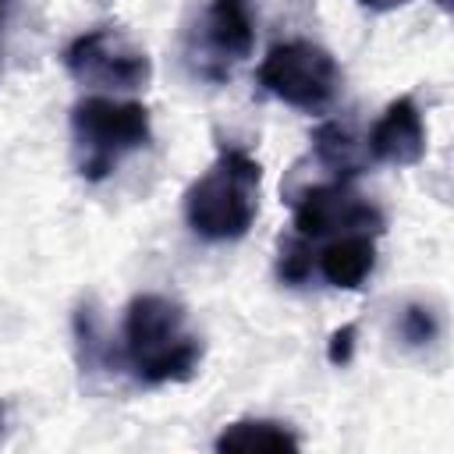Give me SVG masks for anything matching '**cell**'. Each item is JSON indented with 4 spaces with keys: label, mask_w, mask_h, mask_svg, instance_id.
Masks as SVG:
<instances>
[{
    "label": "cell",
    "mask_w": 454,
    "mask_h": 454,
    "mask_svg": "<svg viewBox=\"0 0 454 454\" xmlns=\"http://www.w3.org/2000/svg\"><path fill=\"white\" fill-rule=\"evenodd\" d=\"M117 362L142 387L184 383L202 362V337L192 330L177 298L142 291L124 305Z\"/></svg>",
    "instance_id": "6da1fadb"
},
{
    "label": "cell",
    "mask_w": 454,
    "mask_h": 454,
    "mask_svg": "<svg viewBox=\"0 0 454 454\" xmlns=\"http://www.w3.org/2000/svg\"><path fill=\"white\" fill-rule=\"evenodd\" d=\"M259 160L241 145H220L216 160L184 192V223L213 245L245 238L259 216Z\"/></svg>",
    "instance_id": "7a4b0ae2"
},
{
    "label": "cell",
    "mask_w": 454,
    "mask_h": 454,
    "mask_svg": "<svg viewBox=\"0 0 454 454\" xmlns=\"http://www.w3.org/2000/svg\"><path fill=\"white\" fill-rule=\"evenodd\" d=\"M153 138V121L145 103L114 99V96H85L71 106V153L74 170L99 184L106 181L124 156L145 149Z\"/></svg>",
    "instance_id": "3957f363"
},
{
    "label": "cell",
    "mask_w": 454,
    "mask_h": 454,
    "mask_svg": "<svg viewBox=\"0 0 454 454\" xmlns=\"http://www.w3.org/2000/svg\"><path fill=\"white\" fill-rule=\"evenodd\" d=\"M255 78L273 99H280L294 110H305V114H319L337 99L344 74H340L333 53L323 50L319 43L287 39V43H277L266 50Z\"/></svg>",
    "instance_id": "277c9868"
},
{
    "label": "cell",
    "mask_w": 454,
    "mask_h": 454,
    "mask_svg": "<svg viewBox=\"0 0 454 454\" xmlns=\"http://www.w3.org/2000/svg\"><path fill=\"white\" fill-rule=\"evenodd\" d=\"M294 234L309 245H323L340 234H383V209L365 199L348 177L305 184L291 195Z\"/></svg>",
    "instance_id": "5b68a950"
},
{
    "label": "cell",
    "mask_w": 454,
    "mask_h": 454,
    "mask_svg": "<svg viewBox=\"0 0 454 454\" xmlns=\"http://www.w3.org/2000/svg\"><path fill=\"white\" fill-rule=\"evenodd\" d=\"M64 71L78 85L92 89H145L153 78V60L149 53L121 28L114 25H96L82 35H74L64 53Z\"/></svg>",
    "instance_id": "8992f818"
},
{
    "label": "cell",
    "mask_w": 454,
    "mask_h": 454,
    "mask_svg": "<svg viewBox=\"0 0 454 454\" xmlns=\"http://www.w3.org/2000/svg\"><path fill=\"white\" fill-rule=\"evenodd\" d=\"M365 153L376 163L390 167H415L426 156V121L415 96H397L376 117L365 138Z\"/></svg>",
    "instance_id": "52a82bcc"
},
{
    "label": "cell",
    "mask_w": 454,
    "mask_h": 454,
    "mask_svg": "<svg viewBox=\"0 0 454 454\" xmlns=\"http://www.w3.org/2000/svg\"><path fill=\"white\" fill-rule=\"evenodd\" d=\"M376 238L380 234H340L312 248V270L340 291H358L376 270Z\"/></svg>",
    "instance_id": "ba28073f"
},
{
    "label": "cell",
    "mask_w": 454,
    "mask_h": 454,
    "mask_svg": "<svg viewBox=\"0 0 454 454\" xmlns=\"http://www.w3.org/2000/svg\"><path fill=\"white\" fill-rule=\"evenodd\" d=\"M312 153L319 160L323 170H330V177H348L355 181V174H362L365 156L358 149V138L348 124L340 121H323L312 131Z\"/></svg>",
    "instance_id": "9c48e42d"
},
{
    "label": "cell",
    "mask_w": 454,
    "mask_h": 454,
    "mask_svg": "<svg viewBox=\"0 0 454 454\" xmlns=\"http://www.w3.org/2000/svg\"><path fill=\"white\" fill-rule=\"evenodd\" d=\"M216 450H298L301 440L273 419H238L227 422L213 443Z\"/></svg>",
    "instance_id": "30bf717a"
},
{
    "label": "cell",
    "mask_w": 454,
    "mask_h": 454,
    "mask_svg": "<svg viewBox=\"0 0 454 454\" xmlns=\"http://www.w3.org/2000/svg\"><path fill=\"white\" fill-rule=\"evenodd\" d=\"M74 337H78V358H82V369H89V372L114 369V362H117V348L106 340V333H103V326H99V316H96V309H92L89 301L74 312Z\"/></svg>",
    "instance_id": "8fae6325"
},
{
    "label": "cell",
    "mask_w": 454,
    "mask_h": 454,
    "mask_svg": "<svg viewBox=\"0 0 454 454\" xmlns=\"http://www.w3.org/2000/svg\"><path fill=\"white\" fill-rule=\"evenodd\" d=\"M397 333H401V340H404L408 348H429V344L436 340V333H440V319H436V312H433L429 305L408 301V305L401 309Z\"/></svg>",
    "instance_id": "7c38bea8"
},
{
    "label": "cell",
    "mask_w": 454,
    "mask_h": 454,
    "mask_svg": "<svg viewBox=\"0 0 454 454\" xmlns=\"http://www.w3.org/2000/svg\"><path fill=\"white\" fill-rule=\"evenodd\" d=\"M355 333H358V326H355V323H344L340 330H333V333H330V344H326V358H330V365H348V362H351Z\"/></svg>",
    "instance_id": "4fadbf2b"
},
{
    "label": "cell",
    "mask_w": 454,
    "mask_h": 454,
    "mask_svg": "<svg viewBox=\"0 0 454 454\" xmlns=\"http://www.w3.org/2000/svg\"><path fill=\"white\" fill-rule=\"evenodd\" d=\"M358 7H365V11H380V14H387V11H397V7H404L408 0H355Z\"/></svg>",
    "instance_id": "5bb4252c"
},
{
    "label": "cell",
    "mask_w": 454,
    "mask_h": 454,
    "mask_svg": "<svg viewBox=\"0 0 454 454\" xmlns=\"http://www.w3.org/2000/svg\"><path fill=\"white\" fill-rule=\"evenodd\" d=\"M213 4H223V7H245V11H248V0H213Z\"/></svg>",
    "instance_id": "9a60e30c"
},
{
    "label": "cell",
    "mask_w": 454,
    "mask_h": 454,
    "mask_svg": "<svg viewBox=\"0 0 454 454\" xmlns=\"http://www.w3.org/2000/svg\"><path fill=\"white\" fill-rule=\"evenodd\" d=\"M0 433H4V404H0Z\"/></svg>",
    "instance_id": "2e32d148"
},
{
    "label": "cell",
    "mask_w": 454,
    "mask_h": 454,
    "mask_svg": "<svg viewBox=\"0 0 454 454\" xmlns=\"http://www.w3.org/2000/svg\"><path fill=\"white\" fill-rule=\"evenodd\" d=\"M0 4H7V0H0Z\"/></svg>",
    "instance_id": "e0dca14e"
}]
</instances>
